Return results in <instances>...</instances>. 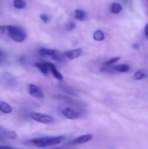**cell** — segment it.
<instances>
[{
	"label": "cell",
	"mask_w": 148,
	"mask_h": 149,
	"mask_svg": "<svg viewBox=\"0 0 148 149\" xmlns=\"http://www.w3.org/2000/svg\"><path fill=\"white\" fill-rule=\"evenodd\" d=\"M64 139L63 136H47L34 138L28 140L25 143L28 145H32L39 148H45L54 146L61 143Z\"/></svg>",
	"instance_id": "cell-1"
},
{
	"label": "cell",
	"mask_w": 148,
	"mask_h": 149,
	"mask_svg": "<svg viewBox=\"0 0 148 149\" xmlns=\"http://www.w3.org/2000/svg\"><path fill=\"white\" fill-rule=\"evenodd\" d=\"M5 30L9 37L17 42H23L27 38L26 32L20 27L8 25L5 27Z\"/></svg>",
	"instance_id": "cell-2"
},
{
	"label": "cell",
	"mask_w": 148,
	"mask_h": 149,
	"mask_svg": "<svg viewBox=\"0 0 148 149\" xmlns=\"http://www.w3.org/2000/svg\"><path fill=\"white\" fill-rule=\"evenodd\" d=\"M31 116L35 121L43 124H52L55 121V119L52 116L42 113L33 112L31 114Z\"/></svg>",
	"instance_id": "cell-3"
},
{
	"label": "cell",
	"mask_w": 148,
	"mask_h": 149,
	"mask_svg": "<svg viewBox=\"0 0 148 149\" xmlns=\"http://www.w3.org/2000/svg\"><path fill=\"white\" fill-rule=\"evenodd\" d=\"M40 53L43 56L47 57L53 60L61 61L62 59L60 53L56 50L43 48L40 50Z\"/></svg>",
	"instance_id": "cell-4"
},
{
	"label": "cell",
	"mask_w": 148,
	"mask_h": 149,
	"mask_svg": "<svg viewBox=\"0 0 148 149\" xmlns=\"http://www.w3.org/2000/svg\"><path fill=\"white\" fill-rule=\"evenodd\" d=\"M28 93L31 96L37 99H43L45 98V95L41 88L34 84L29 85Z\"/></svg>",
	"instance_id": "cell-5"
},
{
	"label": "cell",
	"mask_w": 148,
	"mask_h": 149,
	"mask_svg": "<svg viewBox=\"0 0 148 149\" xmlns=\"http://www.w3.org/2000/svg\"><path fill=\"white\" fill-rule=\"evenodd\" d=\"M62 113L66 118L70 120H75L79 118L80 114L78 112L70 108H65L62 111Z\"/></svg>",
	"instance_id": "cell-6"
},
{
	"label": "cell",
	"mask_w": 148,
	"mask_h": 149,
	"mask_svg": "<svg viewBox=\"0 0 148 149\" xmlns=\"http://www.w3.org/2000/svg\"><path fill=\"white\" fill-rule=\"evenodd\" d=\"M93 135L91 134H86L76 137L70 142V144L72 145L83 144L92 140Z\"/></svg>",
	"instance_id": "cell-7"
},
{
	"label": "cell",
	"mask_w": 148,
	"mask_h": 149,
	"mask_svg": "<svg viewBox=\"0 0 148 149\" xmlns=\"http://www.w3.org/2000/svg\"><path fill=\"white\" fill-rule=\"evenodd\" d=\"M0 136L7 139L15 140L17 137V134L14 131H10L0 126Z\"/></svg>",
	"instance_id": "cell-8"
},
{
	"label": "cell",
	"mask_w": 148,
	"mask_h": 149,
	"mask_svg": "<svg viewBox=\"0 0 148 149\" xmlns=\"http://www.w3.org/2000/svg\"><path fill=\"white\" fill-rule=\"evenodd\" d=\"M82 52V49L78 48L67 52L64 53V55L70 60H72L80 57L81 55Z\"/></svg>",
	"instance_id": "cell-9"
},
{
	"label": "cell",
	"mask_w": 148,
	"mask_h": 149,
	"mask_svg": "<svg viewBox=\"0 0 148 149\" xmlns=\"http://www.w3.org/2000/svg\"><path fill=\"white\" fill-rule=\"evenodd\" d=\"M49 70L51 71L53 76L55 78L58 80H62L63 79V76L62 74L58 71L56 67L54 64L50 63H47Z\"/></svg>",
	"instance_id": "cell-10"
},
{
	"label": "cell",
	"mask_w": 148,
	"mask_h": 149,
	"mask_svg": "<svg viewBox=\"0 0 148 149\" xmlns=\"http://www.w3.org/2000/svg\"><path fill=\"white\" fill-rule=\"evenodd\" d=\"M36 67H37L42 73L44 75H47L48 74L49 68L47 63H36L35 64Z\"/></svg>",
	"instance_id": "cell-11"
},
{
	"label": "cell",
	"mask_w": 148,
	"mask_h": 149,
	"mask_svg": "<svg viewBox=\"0 0 148 149\" xmlns=\"http://www.w3.org/2000/svg\"><path fill=\"white\" fill-rule=\"evenodd\" d=\"M0 110L4 113L8 114L12 112L13 108L7 102L4 101H0Z\"/></svg>",
	"instance_id": "cell-12"
},
{
	"label": "cell",
	"mask_w": 148,
	"mask_h": 149,
	"mask_svg": "<svg viewBox=\"0 0 148 149\" xmlns=\"http://www.w3.org/2000/svg\"><path fill=\"white\" fill-rule=\"evenodd\" d=\"M75 18L79 21H83L86 17V14L83 10L76 9L75 11Z\"/></svg>",
	"instance_id": "cell-13"
},
{
	"label": "cell",
	"mask_w": 148,
	"mask_h": 149,
	"mask_svg": "<svg viewBox=\"0 0 148 149\" xmlns=\"http://www.w3.org/2000/svg\"><path fill=\"white\" fill-rule=\"evenodd\" d=\"M105 36L104 33L101 30H96L94 34V38L96 41H101L104 40Z\"/></svg>",
	"instance_id": "cell-14"
},
{
	"label": "cell",
	"mask_w": 148,
	"mask_h": 149,
	"mask_svg": "<svg viewBox=\"0 0 148 149\" xmlns=\"http://www.w3.org/2000/svg\"><path fill=\"white\" fill-rule=\"evenodd\" d=\"M130 69V66L127 64L118 65L115 67V70L116 72H128Z\"/></svg>",
	"instance_id": "cell-15"
},
{
	"label": "cell",
	"mask_w": 148,
	"mask_h": 149,
	"mask_svg": "<svg viewBox=\"0 0 148 149\" xmlns=\"http://www.w3.org/2000/svg\"><path fill=\"white\" fill-rule=\"evenodd\" d=\"M13 4L14 7L18 9L24 8L26 6V3L24 0H14Z\"/></svg>",
	"instance_id": "cell-16"
},
{
	"label": "cell",
	"mask_w": 148,
	"mask_h": 149,
	"mask_svg": "<svg viewBox=\"0 0 148 149\" xmlns=\"http://www.w3.org/2000/svg\"><path fill=\"white\" fill-rule=\"evenodd\" d=\"M60 89L62 90L63 92L67 93L73 96H77L78 95L76 93V92H75L74 90H72L71 88H69L65 86H62V85H60L59 86Z\"/></svg>",
	"instance_id": "cell-17"
},
{
	"label": "cell",
	"mask_w": 148,
	"mask_h": 149,
	"mask_svg": "<svg viewBox=\"0 0 148 149\" xmlns=\"http://www.w3.org/2000/svg\"><path fill=\"white\" fill-rule=\"evenodd\" d=\"M122 10V7L118 3H113L111 6V11L115 14H118Z\"/></svg>",
	"instance_id": "cell-18"
},
{
	"label": "cell",
	"mask_w": 148,
	"mask_h": 149,
	"mask_svg": "<svg viewBox=\"0 0 148 149\" xmlns=\"http://www.w3.org/2000/svg\"><path fill=\"white\" fill-rule=\"evenodd\" d=\"M105 66L102 67L101 69V71L103 72H108V73H114L116 71L115 70V66H110V65H105Z\"/></svg>",
	"instance_id": "cell-19"
},
{
	"label": "cell",
	"mask_w": 148,
	"mask_h": 149,
	"mask_svg": "<svg viewBox=\"0 0 148 149\" xmlns=\"http://www.w3.org/2000/svg\"><path fill=\"white\" fill-rule=\"evenodd\" d=\"M3 75L4 79L6 80L7 82H9L10 84L14 82V78L10 73H8V72H5Z\"/></svg>",
	"instance_id": "cell-20"
},
{
	"label": "cell",
	"mask_w": 148,
	"mask_h": 149,
	"mask_svg": "<svg viewBox=\"0 0 148 149\" xmlns=\"http://www.w3.org/2000/svg\"><path fill=\"white\" fill-rule=\"evenodd\" d=\"M145 74L142 72L141 71H138L135 73L134 76V78L135 80H141L145 77Z\"/></svg>",
	"instance_id": "cell-21"
},
{
	"label": "cell",
	"mask_w": 148,
	"mask_h": 149,
	"mask_svg": "<svg viewBox=\"0 0 148 149\" xmlns=\"http://www.w3.org/2000/svg\"><path fill=\"white\" fill-rule=\"evenodd\" d=\"M40 18L41 20L45 23H48L50 21V17L47 14H44V13H42L41 14L40 16Z\"/></svg>",
	"instance_id": "cell-22"
},
{
	"label": "cell",
	"mask_w": 148,
	"mask_h": 149,
	"mask_svg": "<svg viewBox=\"0 0 148 149\" xmlns=\"http://www.w3.org/2000/svg\"><path fill=\"white\" fill-rule=\"evenodd\" d=\"M120 59V57H117L111 58V59L108 60L107 62H106L104 65H111L117 63L118 61H119Z\"/></svg>",
	"instance_id": "cell-23"
},
{
	"label": "cell",
	"mask_w": 148,
	"mask_h": 149,
	"mask_svg": "<svg viewBox=\"0 0 148 149\" xmlns=\"http://www.w3.org/2000/svg\"><path fill=\"white\" fill-rule=\"evenodd\" d=\"M76 28V24L74 22H70L66 26V29L67 31H72Z\"/></svg>",
	"instance_id": "cell-24"
},
{
	"label": "cell",
	"mask_w": 148,
	"mask_h": 149,
	"mask_svg": "<svg viewBox=\"0 0 148 149\" xmlns=\"http://www.w3.org/2000/svg\"><path fill=\"white\" fill-rule=\"evenodd\" d=\"M5 57V54L2 50L0 49V63L3 61Z\"/></svg>",
	"instance_id": "cell-25"
},
{
	"label": "cell",
	"mask_w": 148,
	"mask_h": 149,
	"mask_svg": "<svg viewBox=\"0 0 148 149\" xmlns=\"http://www.w3.org/2000/svg\"><path fill=\"white\" fill-rule=\"evenodd\" d=\"M148 24L147 23L146 26H145V28H144V33H145V36H146L147 39H148Z\"/></svg>",
	"instance_id": "cell-26"
},
{
	"label": "cell",
	"mask_w": 148,
	"mask_h": 149,
	"mask_svg": "<svg viewBox=\"0 0 148 149\" xmlns=\"http://www.w3.org/2000/svg\"><path fill=\"white\" fill-rule=\"evenodd\" d=\"M133 48L135 49H138L140 48V45L138 43H135L133 45Z\"/></svg>",
	"instance_id": "cell-27"
},
{
	"label": "cell",
	"mask_w": 148,
	"mask_h": 149,
	"mask_svg": "<svg viewBox=\"0 0 148 149\" xmlns=\"http://www.w3.org/2000/svg\"><path fill=\"white\" fill-rule=\"evenodd\" d=\"M0 149H19L14 148H11L9 146H1L0 147Z\"/></svg>",
	"instance_id": "cell-28"
},
{
	"label": "cell",
	"mask_w": 148,
	"mask_h": 149,
	"mask_svg": "<svg viewBox=\"0 0 148 149\" xmlns=\"http://www.w3.org/2000/svg\"><path fill=\"white\" fill-rule=\"evenodd\" d=\"M5 30V27H1L0 26V34L3 32H4Z\"/></svg>",
	"instance_id": "cell-29"
},
{
	"label": "cell",
	"mask_w": 148,
	"mask_h": 149,
	"mask_svg": "<svg viewBox=\"0 0 148 149\" xmlns=\"http://www.w3.org/2000/svg\"><path fill=\"white\" fill-rule=\"evenodd\" d=\"M51 149H65L64 148H61V147H59V148H54Z\"/></svg>",
	"instance_id": "cell-30"
}]
</instances>
